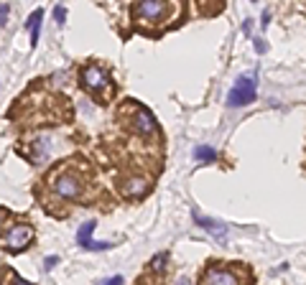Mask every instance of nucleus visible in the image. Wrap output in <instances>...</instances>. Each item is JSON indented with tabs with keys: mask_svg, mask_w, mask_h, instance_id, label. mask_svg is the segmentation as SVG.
<instances>
[{
	"mask_svg": "<svg viewBox=\"0 0 306 285\" xmlns=\"http://www.w3.org/2000/svg\"><path fill=\"white\" fill-rule=\"evenodd\" d=\"M255 94H258V74L248 71V74H243V76L235 81V87L230 89L227 105H230V107H245V105H250V102L255 100Z\"/></svg>",
	"mask_w": 306,
	"mask_h": 285,
	"instance_id": "f03ea898",
	"label": "nucleus"
},
{
	"mask_svg": "<svg viewBox=\"0 0 306 285\" xmlns=\"http://www.w3.org/2000/svg\"><path fill=\"white\" fill-rule=\"evenodd\" d=\"M80 84L87 92H92V97H97L100 102H105V94L102 92L110 87V74L100 64H85L82 71H80Z\"/></svg>",
	"mask_w": 306,
	"mask_h": 285,
	"instance_id": "f257e3e1",
	"label": "nucleus"
},
{
	"mask_svg": "<svg viewBox=\"0 0 306 285\" xmlns=\"http://www.w3.org/2000/svg\"><path fill=\"white\" fill-rule=\"evenodd\" d=\"M148 188H150V183L145 178H128V181H123V194L128 199H143L148 194Z\"/></svg>",
	"mask_w": 306,
	"mask_h": 285,
	"instance_id": "1a4fd4ad",
	"label": "nucleus"
},
{
	"mask_svg": "<svg viewBox=\"0 0 306 285\" xmlns=\"http://www.w3.org/2000/svg\"><path fill=\"white\" fill-rule=\"evenodd\" d=\"M54 16H56V21H59V23H61V21H64V16H66V11H64V8H61V6H59V8H56V11H54Z\"/></svg>",
	"mask_w": 306,
	"mask_h": 285,
	"instance_id": "f3484780",
	"label": "nucleus"
},
{
	"mask_svg": "<svg viewBox=\"0 0 306 285\" xmlns=\"http://www.w3.org/2000/svg\"><path fill=\"white\" fill-rule=\"evenodd\" d=\"M179 285H189V280H179Z\"/></svg>",
	"mask_w": 306,
	"mask_h": 285,
	"instance_id": "6ab92c4d",
	"label": "nucleus"
},
{
	"mask_svg": "<svg viewBox=\"0 0 306 285\" xmlns=\"http://www.w3.org/2000/svg\"><path fill=\"white\" fill-rule=\"evenodd\" d=\"M41 21H44V11L41 8H36L33 13H31V18H28V31H31V46H36L38 44V31H41Z\"/></svg>",
	"mask_w": 306,
	"mask_h": 285,
	"instance_id": "9d476101",
	"label": "nucleus"
},
{
	"mask_svg": "<svg viewBox=\"0 0 306 285\" xmlns=\"http://www.w3.org/2000/svg\"><path fill=\"white\" fill-rule=\"evenodd\" d=\"M95 229H97V224H95V222H85V224L80 227V232H76V242H80V247H85L87 242H92Z\"/></svg>",
	"mask_w": 306,
	"mask_h": 285,
	"instance_id": "9b49d317",
	"label": "nucleus"
},
{
	"mask_svg": "<svg viewBox=\"0 0 306 285\" xmlns=\"http://www.w3.org/2000/svg\"><path fill=\"white\" fill-rule=\"evenodd\" d=\"M255 49H258L260 54H265V49H268V46H265V41H260V38H258V41H255Z\"/></svg>",
	"mask_w": 306,
	"mask_h": 285,
	"instance_id": "a211bd4d",
	"label": "nucleus"
},
{
	"mask_svg": "<svg viewBox=\"0 0 306 285\" xmlns=\"http://www.w3.org/2000/svg\"><path fill=\"white\" fill-rule=\"evenodd\" d=\"M6 219V212H0V222H3Z\"/></svg>",
	"mask_w": 306,
	"mask_h": 285,
	"instance_id": "aec40b11",
	"label": "nucleus"
},
{
	"mask_svg": "<svg viewBox=\"0 0 306 285\" xmlns=\"http://www.w3.org/2000/svg\"><path fill=\"white\" fill-rule=\"evenodd\" d=\"M51 188H54V194H56V196H61V199H76V196L82 194L85 183H82V176L76 173V171L64 168V171H59V173L54 176Z\"/></svg>",
	"mask_w": 306,
	"mask_h": 285,
	"instance_id": "20e7f679",
	"label": "nucleus"
},
{
	"mask_svg": "<svg viewBox=\"0 0 306 285\" xmlns=\"http://www.w3.org/2000/svg\"><path fill=\"white\" fill-rule=\"evenodd\" d=\"M191 217H194V222H197L207 234H212V237H217V239H224L227 227H224L222 222H217V219H212V217H204V214H199V212H191Z\"/></svg>",
	"mask_w": 306,
	"mask_h": 285,
	"instance_id": "6e6552de",
	"label": "nucleus"
},
{
	"mask_svg": "<svg viewBox=\"0 0 306 285\" xmlns=\"http://www.w3.org/2000/svg\"><path fill=\"white\" fill-rule=\"evenodd\" d=\"M199 285H243V282H240V277H238L235 270H224V267L209 265V267L202 272Z\"/></svg>",
	"mask_w": 306,
	"mask_h": 285,
	"instance_id": "423d86ee",
	"label": "nucleus"
},
{
	"mask_svg": "<svg viewBox=\"0 0 306 285\" xmlns=\"http://www.w3.org/2000/svg\"><path fill=\"white\" fill-rule=\"evenodd\" d=\"M6 282H8V285H33V282L23 280V277H21V275H16V272H11V275L6 277Z\"/></svg>",
	"mask_w": 306,
	"mask_h": 285,
	"instance_id": "ddd939ff",
	"label": "nucleus"
},
{
	"mask_svg": "<svg viewBox=\"0 0 306 285\" xmlns=\"http://www.w3.org/2000/svg\"><path fill=\"white\" fill-rule=\"evenodd\" d=\"M179 8L174 3H153V0H145V3H138L133 8V16L140 23H164L169 16H174Z\"/></svg>",
	"mask_w": 306,
	"mask_h": 285,
	"instance_id": "7ed1b4c3",
	"label": "nucleus"
},
{
	"mask_svg": "<svg viewBox=\"0 0 306 285\" xmlns=\"http://www.w3.org/2000/svg\"><path fill=\"white\" fill-rule=\"evenodd\" d=\"M125 105H128V112H130V128L143 138L156 135V117L138 102H125Z\"/></svg>",
	"mask_w": 306,
	"mask_h": 285,
	"instance_id": "39448f33",
	"label": "nucleus"
},
{
	"mask_svg": "<svg viewBox=\"0 0 306 285\" xmlns=\"http://www.w3.org/2000/svg\"><path fill=\"white\" fill-rule=\"evenodd\" d=\"M8 13H11V6L8 3H0V26L6 23V18H8Z\"/></svg>",
	"mask_w": 306,
	"mask_h": 285,
	"instance_id": "4468645a",
	"label": "nucleus"
},
{
	"mask_svg": "<svg viewBox=\"0 0 306 285\" xmlns=\"http://www.w3.org/2000/svg\"><path fill=\"white\" fill-rule=\"evenodd\" d=\"M97 285H123V277L115 275V277H107V280H100Z\"/></svg>",
	"mask_w": 306,
	"mask_h": 285,
	"instance_id": "2eb2a0df",
	"label": "nucleus"
},
{
	"mask_svg": "<svg viewBox=\"0 0 306 285\" xmlns=\"http://www.w3.org/2000/svg\"><path fill=\"white\" fill-rule=\"evenodd\" d=\"M194 158L209 163V160H217V150L209 148V145H199V148H194Z\"/></svg>",
	"mask_w": 306,
	"mask_h": 285,
	"instance_id": "f8f14e48",
	"label": "nucleus"
},
{
	"mask_svg": "<svg viewBox=\"0 0 306 285\" xmlns=\"http://www.w3.org/2000/svg\"><path fill=\"white\" fill-rule=\"evenodd\" d=\"M56 262H59V257H46V260H44V267H46V270H51Z\"/></svg>",
	"mask_w": 306,
	"mask_h": 285,
	"instance_id": "dca6fc26",
	"label": "nucleus"
},
{
	"mask_svg": "<svg viewBox=\"0 0 306 285\" xmlns=\"http://www.w3.org/2000/svg\"><path fill=\"white\" fill-rule=\"evenodd\" d=\"M31 237H33V227H28V224H16V227L8 229V234H6V239H3V247H6L8 252H21L26 244L31 242Z\"/></svg>",
	"mask_w": 306,
	"mask_h": 285,
	"instance_id": "0eeeda50",
	"label": "nucleus"
}]
</instances>
